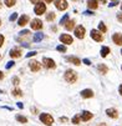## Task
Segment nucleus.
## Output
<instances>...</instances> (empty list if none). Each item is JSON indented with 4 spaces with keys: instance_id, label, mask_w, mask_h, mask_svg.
Masks as SVG:
<instances>
[{
    "instance_id": "1",
    "label": "nucleus",
    "mask_w": 122,
    "mask_h": 126,
    "mask_svg": "<svg viewBox=\"0 0 122 126\" xmlns=\"http://www.w3.org/2000/svg\"><path fill=\"white\" fill-rule=\"evenodd\" d=\"M64 78H65L66 82H68V84H75L76 80H77V74H76V71H74V70H71V69H68V70L65 71Z\"/></svg>"
},
{
    "instance_id": "2",
    "label": "nucleus",
    "mask_w": 122,
    "mask_h": 126,
    "mask_svg": "<svg viewBox=\"0 0 122 126\" xmlns=\"http://www.w3.org/2000/svg\"><path fill=\"white\" fill-rule=\"evenodd\" d=\"M40 121L46 125V126H51V125H54V117H52L50 114L47 112H42L40 114Z\"/></svg>"
},
{
    "instance_id": "3",
    "label": "nucleus",
    "mask_w": 122,
    "mask_h": 126,
    "mask_svg": "<svg viewBox=\"0 0 122 126\" xmlns=\"http://www.w3.org/2000/svg\"><path fill=\"white\" fill-rule=\"evenodd\" d=\"M34 13L36 14V15H42V14H45L46 13V4H44V3H38V4H35V8H34Z\"/></svg>"
},
{
    "instance_id": "4",
    "label": "nucleus",
    "mask_w": 122,
    "mask_h": 126,
    "mask_svg": "<svg viewBox=\"0 0 122 126\" xmlns=\"http://www.w3.org/2000/svg\"><path fill=\"white\" fill-rule=\"evenodd\" d=\"M59 39H60V41H61L62 44H65V45H71V44L74 43L72 36H71V35H68V34H61Z\"/></svg>"
},
{
    "instance_id": "5",
    "label": "nucleus",
    "mask_w": 122,
    "mask_h": 126,
    "mask_svg": "<svg viewBox=\"0 0 122 126\" xmlns=\"http://www.w3.org/2000/svg\"><path fill=\"white\" fill-rule=\"evenodd\" d=\"M85 32H86V30H85V26H82V25L76 26V28H75V31H74L75 36H76L77 39H83V38H85Z\"/></svg>"
},
{
    "instance_id": "6",
    "label": "nucleus",
    "mask_w": 122,
    "mask_h": 126,
    "mask_svg": "<svg viewBox=\"0 0 122 126\" xmlns=\"http://www.w3.org/2000/svg\"><path fill=\"white\" fill-rule=\"evenodd\" d=\"M91 38H92L95 41L100 43V41L103 40V35H102L101 31H98V30H96V29H92V30H91Z\"/></svg>"
},
{
    "instance_id": "7",
    "label": "nucleus",
    "mask_w": 122,
    "mask_h": 126,
    "mask_svg": "<svg viewBox=\"0 0 122 126\" xmlns=\"http://www.w3.org/2000/svg\"><path fill=\"white\" fill-rule=\"evenodd\" d=\"M29 67H30V70L32 71V73H38V71H40V69H41V64L36 60H31L29 63Z\"/></svg>"
},
{
    "instance_id": "8",
    "label": "nucleus",
    "mask_w": 122,
    "mask_h": 126,
    "mask_svg": "<svg viewBox=\"0 0 122 126\" xmlns=\"http://www.w3.org/2000/svg\"><path fill=\"white\" fill-rule=\"evenodd\" d=\"M42 65H44L46 69H55V67H56L55 61L52 60V59H50V58H44V59H42Z\"/></svg>"
},
{
    "instance_id": "9",
    "label": "nucleus",
    "mask_w": 122,
    "mask_h": 126,
    "mask_svg": "<svg viewBox=\"0 0 122 126\" xmlns=\"http://www.w3.org/2000/svg\"><path fill=\"white\" fill-rule=\"evenodd\" d=\"M55 1V6H56V9L57 10H60V11H62V10H66L67 9V1L66 0H54Z\"/></svg>"
},
{
    "instance_id": "10",
    "label": "nucleus",
    "mask_w": 122,
    "mask_h": 126,
    "mask_svg": "<svg viewBox=\"0 0 122 126\" xmlns=\"http://www.w3.org/2000/svg\"><path fill=\"white\" fill-rule=\"evenodd\" d=\"M30 26L32 30H40L42 29V21L40 19H32L30 23Z\"/></svg>"
},
{
    "instance_id": "11",
    "label": "nucleus",
    "mask_w": 122,
    "mask_h": 126,
    "mask_svg": "<svg viewBox=\"0 0 122 126\" xmlns=\"http://www.w3.org/2000/svg\"><path fill=\"white\" fill-rule=\"evenodd\" d=\"M92 117H94V114L90 112V111H87V110H85V111H82V112L80 114V120H82L83 122L91 120Z\"/></svg>"
},
{
    "instance_id": "12",
    "label": "nucleus",
    "mask_w": 122,
    "mask_h": 126,
    "mask_svg": "<svg viewBox=\"0 0 122 126\" xmlns=\"http://www.w3.org/2000/svg\"><path fill=\"white\" fill-rule=\"evenodd\" d=\"M29 21H30L29 15H21L19 17V20H17V25L19 26H25L26 24H29Z\"/></svg>"
},
{
    "instance_id": "13",
    "label": "nucleus",
    "mask_w": 122,
    "mask_h": 126,
    "mask_svg": "<svg viewBox=\"0 0 122 126\" xmlns=\"http://www.w3.org/2000/svg\"><path fill=\"white\" fill-rule=\"evenodd\" d=\"M80 94H81V97H83V99H91V97H94V91L91 89H85V90H82Z\"/></svg>"
},
{
    "instance_id": "14",
    "label": "nucleus",
    "mask_w": 122,
    "mask_h": 126,
    "mask_svg": "<svg viewBox=\"0 0 122 126\" xmlns=\"http://www.w3.org/2000/svg\"><path fill=\"white\" fill-rule=\"evenodd\" d=\"M21 50L20 49H17V47H14V49H11L10 50V52H9V55H10V58H13V59H16V58H20L21 56Z\"/></svg>"
},
{
    "instance_id": "15",
    "label": "nucleus",
    "mask_w": 122,
    "mask_h": 126,
    "mask_svg": "<svg viewBox=\"0 0 122 126\" xmlns=\"http://www.w3.org/2000/svg\"><path fill=\"white\" fill-rule=\"evenodd\" d=\"M106 114H107V116L111 117V119H117V117H118V112H117L116 109H113V107H111V109H107V110H106Z\"/></svg>"
},
{
    "instance_id": "16",
    "label": "nucleus",
    "mask_w": 122,
    "mask_h": 126,
    "mask_svg": "<svg viewBox=\"0 0 122 126\" xmlns=\"http://www.w3.org/2000/svg\"><path fill=\"white\" fill-rule=\"evenodd\" d=\"M112 40H113V43H115L116 45H122V34H120V32L113 34Z\"/></svg>"
},
{
    "instance_id": "17",
    "label": "nucleus",
    "mask_w": 122,
    "mask_h": 126,
    "mask_svg": "<svg viewBox=\"0 0 122 126\" xmlns=\"http://www.w3.org/2000/svg\"><path fill=\"white\" fill-rule=\"evenodd\" d=\"M66 60H67L68 63H71V64L76 65V66L81 65V60H80L79 58H76V56H67V58H66Z\"/></svg>"
},
{
    "instance_id": "18",
    "label": "nucleus",
    "mask_w": 122,
    "mask_h": 126,
    "mask_svg": "<svg viewBox=\"0 0 122 126\" xmlns=\"http://www.w3.org/2000/svg\"><path fill=\"white\" fill-rule=\"evenodd\" d=\"M87 6H89V9H91V10H96L98 8L97 0H87Z\"/></svg>"
},
{
    "instance_id": "19",
    "label": "nucleus",
    "mask_w": 122,
    "mask_h": 126,
    "mask_svg": "<svg viewBox=\"0 0 122 126\" xmlns=\"http://www.w3.org/2000/svg\"><path fill=\"white\" fill-rule=\"evenodd\" d=\"M110 52H111V50H110L108 46H102V47H101V56H102V58H106Z\"/></svg>"
},
{
    "instance_id": "20",
    "label": "nucleus",
    "mask_w": 122,
    "mask_h": 126,
    "mask_svg": "<svg viewBox=\"0 0 122 126\" xmlns=\"http://www.w3.org/2000/svg\"><path fill=\"white\" fill-rule=\"evenodd\" d=\"M97 69H98V71H100V73L101 74H107V71H108V67L106 66V65H105V64H100L98 66H97Z\"/></svg>"
},
{
    "instance_id": "21",
    "label": "nucleus",
    "mask_w": 122,
    "mask_h": 126,
    "mask_svg": "<svg viewBox=\"0 0 122 126\" xmlns=\"http://www.w3.org/2000/svg\"><path fill=\"white\" fill-rule=\"evenodd\" d=\"M64 26H65V29L68 30V31H70V30H72V29L75 28V20H68Z\"/></svg>"
},
{
    "instance_id": "22",
    "label": "nucleus",
    "mask_w": 122,
    "mask_h": 126,
    "mask_svg": "<svg viewBox=\"0 0 122 126\" xmlns=\"http://www.w3.org/2000/svg\"><path fill=\"white\" fill-rule=\"evenodd\" d=\"M42 39H44V34H42V32H36V34L34 35V39H32V40H34L35 43H39V41H41Z\"/></svg>"
},
{
    "instance_id": "23",
    "label": "nucleus",
    "mask_w": 122,
    "mask_h": 126,
    "mask_svg": "<svg viewBox=\"0 0 122 126\" xmlns=\"http://www.w3.org/2000/svg\"><path fill=\"white\" fill-rule=\"evenodd\" d=\"M55 17H56V14L54 11H50L46 14V20L47 21H52V20H55Z\"/></svg>"
},
{
    "instance_id": "24",
    "label": "nucleus",
    "mask_w": 122,
    "mask_h": 126,
    "mask_svg": "<svg viewBox=\"0 0 122 126\" xmlns=\"http://www.w3.org/2000/svg\"><path fill=\"white\" fill-rule=\"evenodd\" d=\"M15 119H16V121H19V122H21V124H26V122H27V117H25V116H23V115H16Z\"/></svg>"
},
{
    "instance_id": "25",
    "label": "nucleus",
    "mask_w": 122,
    "mask_h": 126,
    "mask_svg": "<svg viewBox=\"0 0 122 126\" xmlns=\"http://www.w3.org/2000/svg\"><path fill=\"white\" fill-rule=\"evenodd\" d=\"M11 94L14 95V96H16V97H20V96H23V91L20 89H17V87H15L13 91H11Z\"/></svg>"
},
{
    "instance_id": "26",
    "label": "nucleus",
    "mask_w": 122,
    "mask_h": 126,
    "mask_svg": "<svg viewBox=\"0 0 122 126\" xmlns=\"http://www.w3.org/2000/svg\"><path fill=\"white\" fill-rule=\"evenodd\" d=\"M68 19H70V16H68V14H65L62 17H61V20H60V25H65L67 21H68Z\"/></svg>"
},
{
    "instance_id": "27",
    "label": "nucleus",
    "mask_w": 122,
    "mask_h": 126,
    "mask_svg": "<svg viewBox=\"0 0 122 126\" xmlns=\"http://www.w3.org/2000/svg\"><path fill=\"white\" fill-rule=\"evenodd\" d=\"M4 3H5V5L8 8H11V6H14L16 4V0H4Z\"/></svg>"
},
{
    "instance_id": "28",
    "label": "nucleus",
    "mask_w": 122,
    "mask_h": 126,
    "mask_svg": "<svg viewBox=\"0 0 122 126\" xmlns=\"http://www.w3.org/2000/svg\"><path fill=\"white\" fill-rule=\"evenodd\" d=\"M98 31H101L102 34L107 31V28H106V25H105L103 23H100V24H98Z\"/></svg>"
},
{
    "instance_id": "29",
    "label": "nucleus",
    "mask_w": 122,
    "mask_h": 126,
    "mask_svg": "<svg viewBox=\"0 0 122 126\" xmlns=\"http://www.w3.org/2000/svg\"><path fill=\"white\" fill-rule=\"evenodd\" d=\"M72 124L74 125H79L80 124V114H77V115H75L72 117Z\"/></svg>"
},
{
    "instance_id": "30",
    "label": "nucleus",
    "mask_w": 122,
    "mask_h": 126,
    "mask_svg": "<svg viewBox=\"0 0 122 126\" xmlns=\"http://www.w3.org/2000/svg\"><path fill=\"white\" fill-rule=\"evenodd\" d=\"M11 81H13V84H14L15 86H17V85H19V84H20V79H19V78H17V76H14V78L11 79Z\"/></svg>"
},
{
    "instance_id": "31",
    "label": "nucleus",
    "mask_w": 122,
    "mask_h": 126,
    "mask_svg": "<svg viewBox=\"0 0 122 126\" xmlns=\"http://www.w3.org/2000/svg\"><path fill=\"white\" fill-rule=\"evenodd\" d=\"M56 50L60 51V52H66V46H65V45H59V46L56 47Z\"/></svg>"
},
{
    "instance_id": "32",
    "label": "nucleus",
    "mask_w": 122,
    "mask_h": 126,
    "mask_svg": "<svg viewBox=\"0 0 122 126\" xmlns=\"http://www.w3.org/2000/svg\"><path fill=\"white\" fill-rule=\"evenodd\" d=\"M16 19H17V13H13V14L10 15V17H9L10 21H15Z\"/></svg>"
},
{
    "instance_id": "33",
    "label": "nucleus",
    "mask_w": 122,
    "mask_h": 126,
    "mask_svg": "<svg viewBox=\"0 0 122 126\" xmlns=\"http://www.w3.org/2000/svg\"><path fill=\"white\" fill-rule=\"evenodd\" d=\"M14 65H15V63H14V61L11 60V61H9V63H8V64L5 65V67H6V70H9V69H11V67H13Z\"/></svg>"
},
{
    "instance_id": "34",
    "label": "nucleus",
    "mask_w": 122,
    "mask_h": 126,
    "mask_svg": "<svg viewBox=\"0 0 122 126\" xmlns=\"http://www.w3.org/2000/svg\"><path fill=\"white\" fill-rule=\"evenodd\" d=\"M19 34H20V36H27V35L30 34V31H29V30H23V31H20Z\"/></svg>"
},
{
    "instance_id": "35",
    "label": "nucleus",
    "mask_w": 122,
    "mask_h": 126,
    "mask_svg": "<svg viewBox=\"0 0 122 126\" xmlns=\"http://www.w3.org/2000/svg\"><path fill=\"white\" fill-rule=\"evenodd\" d=\"M36 51H30L29 54H26V58H31V56H35V55H36Z\"/></svg>"
},
{
    "instance_id": "36",
    "label": "nucleus",
    "mask_w": 122,
    "mask_h": 126,
    "mask_svg": "<svg viewBox=\"0 0 122 126\" xmlns=\"http://www.w3.org/2000/svg\"><path fill=\"white\" fill-rule=\"evenodd\" d=\"M4 41H5V38H4V35H1V34H0V47L3 46Z\"/></svg>"
},
{
    "instance_id": "37",
    "label": "nucleus",
    "mask_w": 122,
    "mask_h": 126,
    "mask_svg": "<svg viewBox=\"0 0 122 126\" xmlns=\"http://www.w3.org/2000/svg\"><path fill=\"white\" fill-rule=\"evenodd\" d=\"M82 63H83L85 65H91V61H90L89 59H83V60H82Z\"/></svg>"
},
{
    "instance_id": "38",
    "label": "nucleus",
    "mask_w": 122,
    "mask_h": 126,
    "mask_svg": "<svg viewBox=\"0 0 122 126\" xmlns=\"http://www.w3.org/2000/svg\"><path fill=\"white\" fill-rule=\"evenodd\" d=\"M67 117H60V122H67Z\"/></svg>"
},
{
    "instance_id": "39",
    "label": "nucleus",
    "mask_w": 122,
    "mask_h": 126,
    "mask_svg": "<svg viewBox=\"0 0 122 126\" xmlns=\"http://www.w3.org/2000/svg\"><path fill=\"white\" fill-rule=\"evenodd\" d=\"M117 20L118 21H122V14H118L117 15Z\"/></svg>"
},
{
    "instance_id": "40",
    "label": "nucleus",
    "mask_w": 122,
    "mask_h": 126,
    "mask_svg": "<svg viewBox=\"0 0 122 126\" xmlns=\"http://www.w3.org/2000/svg\"><path fill=\"white\" fill-rule=\"evenodd\" d=\"M17 107H19V109H24V105L21 102H17Z\"/></svg>"
},
{
    "instance_id": "41",
    "label": "nucleus",
    "mask_w": 122,
    "mask_h": 126,
    "mask_svg": "<svg viewBox=\"0 0 122 126\" xmlns=\"http://www.w3.org/2000/svg\"><path fill=\"white\" fill-rule=\"evenodd\" d=\"M30 1L32 3V4H38V3H40L41 0H30Z\"/></svg>"
},
{
    "instance_id": "42",
    "label": "nucleus",
    "mask_w": 122,
    "mask_h": 126,
    "mask_svg": "<svg viewBox=\"0 0 122 126\" xmlns=\"http://www.w3.org/2000/svg\"><path fill=\"white\" fill-rule=\"evenodd\" d=\"M31 112H34V114H38V109H35V107H31Z\"/></svg>"
},
{
    "instance_id": "43",
    "label": "nucleus",
    "mask_w": 122,
    "mask_h": 126,
    "mask_svg": "<svg viewBox=\"0 0 122 126\" xmlns=\"http://www.w3.org/2000/svg\"><path fill=\"white\" fill-rule=\"evenodd\" d=\"M98 4H106V0H97Z\"/></svg>"
},
{
    "instance_id": "44",
    "label": "nucleus",
    "mask_w": 122,
    "mask_h": 126,
    "mask_svg": "<svg viewBox=\"0 0 122 126\" xmlns=\"http://www.w3.org/2000/svg\"><path fill=\"white\" fill-rule=\"evenodd\" d=\"M83 14H85V15H94V13H92V11H85Z\"/></svg>"
},
{
    "instance_id": "45",
    "label": "nucleus",
    "mask_w": 122,
    "mask_h": 126,
    "mask_svg": "<svg viewBox=\"0 0 122 126\" xmlns=\"http://www.w3.org/2000/svg\"><path fill=\"white\" fill-rule=\"evenodd\" d=\"M118 93L121 94V96H122V84L120 85V87H118Z\"/></svg>"
},
{
    "instance_id": "46",
    "label": "nucleus",
    "mask_w": 122,
    "mask_h": 126,
    "mask_svg": "<svg viewBox=\"0 0 122 126\" xmlns=\"http://www.w3.org/2000/svg\"><path fill=\"white\" fill-rule=\"evenodd\" d=\"M4 79V74H3V71H0V80H3Z\"/></svg>"
},
{
    "instance_id": "47",
    "label": "nucleus",
    "mask_w": 122,
    "mask_h": 126,
    "mask_svg": "<svg viewBox=\"0 0 122 126\" xmlns=\"http://www.w3.org/2000/svg\"><path fill=\"white\" fill-rule=\"evenodd\" d=\"M97 126H107V124H106V122H101V124H98Z\"/></svg>"
},
{
    "instance_id": "48",
    "label": "nucleus",
    "mask_w": 122,
    "mask_h": 126,
    "mask_svg": "<svg viewBox=\"0 0 122 126\" xmlns=\"http://www.w3.org/2000/svg\"><path fill=\"white\" fill-rule=\"evenodd\" d=\"M44 1H45V3H49V4H50V3H52V1H54V0H44Z\"/></svg>"
},
{
    "instance_id": "49",
    "label": "nucleus",
    "mask_w": 122,
    "mask_h": 126,
    "mask_svg": "<svg viewBox=\"0 0 122 126\" xmlns=\"http://www.w3.org/2000/svg\"><path fill=\"white\" fill-rule=\"evenodd\" d=\"M121 10H122V4H121Z\"/></svg>"
},
{
    "instance_id": "50",
    "label": "nucleus",
    "mask_w": 122,
    "mask_h": 126,
    "mask_svg": "<svg viewBox=\"0 0 122 126\" xmlns=\"http://www.w3.org/2000/svg\"><path fill=\"white\" fill-rule=\"evenodd\" d=\"M0 6H1V1H0Z\"/></svg>"
},
{
    "instance_id": "51",
    "label": "nucleus",
    "mask_w": 122,
    "mask_h": 126,
    "mask_svg": "<svg viewBox=\"0 0 122 126\" xmlns=\"http://www.w3.org/2000/svg\"><path fill=\"white\" fill-rule=\"evenodd\" d=\"M0 25H1V20H0Z\"/></svg>"
},
{
    "instance_id": "52",
    "label": "nucleus",
    "mask_w": 122,
    "mask_h": 126,
    "mask_svg": "<svg viewBox=\"0 0 122 126\" xmlns=\"http://www.w3.org/2000/svg\"><path fill=\"white\" fill-rule=\"evenodd\" d=\"M121 55H122V50H121Z\"/></svg>"
},
{
    "instance_id": "53",
    "label": "nucleus",
    "mask_w": 122,
    "mask_h": 126,
    "mask_svg": "<svg viewBox=\"0 0 122 126\" xmlns=\"http://www.w3.org/2000/svg\"><path fill=\"white\" fill-rule=\"evenodd\" d=\"M121 69H122V66H121Z\"/></svg>"
}]
</instances>
